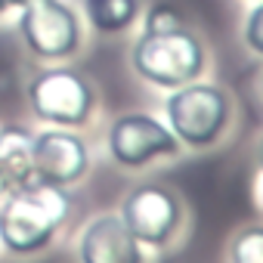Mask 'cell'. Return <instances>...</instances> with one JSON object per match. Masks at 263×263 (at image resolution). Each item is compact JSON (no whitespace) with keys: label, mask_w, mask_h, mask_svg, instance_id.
<instances>
[{"label":"cell","mask_w":263,"mask_h":263,"mask_svg":"<svg viewBox=\"0 0 263 263\" xmlns=\"http://www.w3.org/2000/svg\"><path fill=\"white\" fill-rule=\"evenodd\" d=\"M13 7H10V0H0V16H7Z\"/></svg>","instance_id":"cell-17"},{"label":"cell","mask_w":263,"mask_h":263,"mask_svg":"<svg viewBox=\"0 0 263 263\" xmlns=\"http://www.w3.org/2000/svg\"><path fill=\"white\" fill-rule=\"evenodd\" d=\"M78 263H149V251L124 226L118 211H105L81 229Z\"/></svg>","instance_id":"cell-9"},{"label":"cell","mask_w":263,"mask_h":263,"mask_svg":"<svg viewBox=\"0 0 263 263\" xmlns=\"http://www.w3.org/2000/svg\"><path fill=\"white\" fill-rule=\"evenodd\" d=\"M254 167L263 171V127H260V137H257V146H254Z\"/></svg>","instance_id":"cell-15"},{"label":"cell","mask_w":263,"mask_h":263,"mask_svg":"<svg viewBox=\"0 0 263 263\" xmlns=\"http://www.w3.org/2000/svg\"><path fill=\"white\" fill-rule=\"evenodd\" d=\"M214 68V53L208 37L183 22L164 31H140L130 44V71L155 90H177L189 81L208 78Z\"/></svg>","instance_id":"cell-2"},{"label":"cell","mask_w":263,"mask_h":263,"mask_svg":"<svg viewBox=\"0 0 263 263\" xmlns=\"http://www.w3.org/2000/svg\"><path fill=\"white\" fill-rule=\"evenodd\" d=\"M22 4H28V0H10V7H13V10H19Z\"/></svg>","instance_id":"cell-18"},{"label":"cell","mask_w":263,"mask_h":263,"mask_svg":"<svg viewBox=\"0 0 263 263\" xmlns=\"http://www.w3.org/2000/svg\"><path fill=\"white\" fill-rule=\"evenodd\" d=\"M71 217V195L62 186L31 180L0 198V245L16 257L41 254Z\"/></svg>","instance_id":"cell-3"},{"label":"cell","mask_w":263,"mask_h":263,"mask_svg":"<svg viewBox=\"0 0 263 263\" xmlns=\"http://www.w3.org/2000/svg\"><path fill=\"white\" fill-rule=\"evenodd\" d=\"M257 93H260V99H263V65H260V71H257Z\"/></svg>","instance_id":"cell-16"},{"label":"cell","mask_w":263,"mask_h":263,"mask_svg":"<svg viewBox=\"0 0 263 263\" xmlns=\"http://www.w3.org/2000/svg\"><path fill=\"white\" fill-rule=\"evenodd\" d=\"M105 155L115 167L143 174L158 164H174L186 155L164 118L152 111H121L105 127Z\"/></svg>","instance_id":"cell-5"},{"label":"cell","mask_w":263,"mask_h":263,"mask_svg":"<svg viewBox=\"0 0 263 263\" xmlns=\"http://www.w3.org/2000/svg\"><path fill=\"white\" fill-rule=\"evenodd\" d=\"M81 16L99 37H121L140 25L143 0H81Z\"/></svg>","instance_id":"cell-11"},{"label":"cell","mask_w":263,"mask_h":263,"mask_svg":"<svg viewBox=\"0 0 263 263\" xmlns=\"http://www.w3.org/2000/svg\"><path fill=\"white\" fill-rule=\"evenodd\" d=\"M118 217L134 232V238L155 254H164L186 241L192 226L189 201L177 186L167 183H137L118 204Z\"/></svg>","instance_id":"cell-4"},{"label":"cell","mask_w":263,"mask_h":263,"mask_svg":"<svg viewBox=\"0 0 263 263\" xmlns=\"http://www.w3.org/2000/svg\"><path fill=\"white\" fill-rule=\"evenodd\" d=\"M238 41L248 56L263 62V0H251V7L245 10L238 25Z\"/></svg>","instance_id":"cell-13"},{"label":"cell","mask_w":263,"mask_h":263,"mask_svg":"<svg viewBox=\"0 0 263 263\" xmlns=\"http://www.w3.org/2000/svg\"><path fill=\"white\" fill-rule=\"evenodd\" d=\"M93 167L90 143L71 127H44L34 134V180L50 186H74Z\"/></svg>","instance_id":"cell-8"},{"label":"cell","mask_w":263,"mask_h":263,"mask_svg":"<svg viewBox=\"0 0 263 263\" xmlns=\"http://www.w3.org/2000/svg\"><path fill=\"white\" fill-rule=\"evenodd\" d=\"M248 4H251V0H248Z\"/></svg>","instance_id":"cell-19"},{"label":"cell","mask_w":263,"mask_h":263,"mask_svg":"<svg viewBox=\"0 0 263 263\" xmlns=\"http://www.w3.org/2000/svg\"><path fill=\"white\" fill-rule=\"evenodd\" d=\"M223 257L226 263H263V220L235 226Z\"/></svg>","instance_id":"cell-12"},{"label":"cell","mask_w":263,"mask_h":263,"mask_svg":"<svg viewBox=\"0 0 263 263\" xmlns=\"http://www.w3.org/2000/svg\"><path fill=\"white\" fill-rule=\"evenodd\" d=\"M34 180V130L0 124V198Z\"/></svg>","instance_id":"cell-10"},{"label":"cell","mask_w":263,"mask_h":263,"mask_svg":"<svg viewBox=\"0 0 263 263\" xmlns=\"http://www.w3.org/2000/svg\"><path fill=\"white\" fill-rule=\"evenodd\" d=\"M28 108L47 127L81 130L93 121L99 96L93 81L71 65H47L34 71L25 84Z\"/></svg>","instance_id":"cell-6"},{"label":"cell","mask_w":263,"mask_h":263,"mask_svg":"<svg viewBox=\"0 0 263 263\" xmlns=\"http://www.w3.org/2000/svg\"><path fill=\"white\" fill-rule=\"evenodd\" d=\"M16 28L41 62H65L84 47V19L65 0H28L19 7Z\"/></svg>","instance_id":"cell-7"},{"label":"cell","mask_w":263,"mask_h":263,"mask_svg":"<svg viewBox=\"0 0 263 263\" xmlns=\"http://www.w3.org/2000/svg\"><path fill=\"white\" fill-rule=\"evenodd\" d=\"M161 108V118L174 130L180 146L195 155H214L226 149L241 124L238 96L211 74L189 81L177 90H167Z\"/></svg>","instance_id":"cell-1"},{"label":"cell","mask_w":263,"mask_h":263,"mask_svg":"<svg viewBox=\"0 0 263 263\" xmlns=\"http://www.w3.org/2000/svg\"><path fill=\"white\" fill-rule=\"evenodd\" d=\"M183 22H189V19L183 16L180 7L167 4V0H155V4L143 7L140 31H164V28H177V25H183Z\"/></svg>","instance_id":"cell-14"}]
</instances>
